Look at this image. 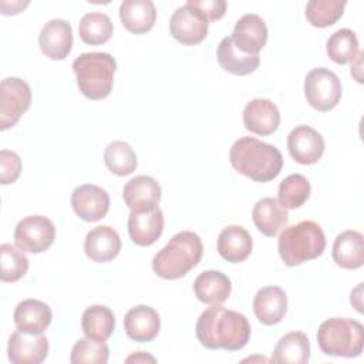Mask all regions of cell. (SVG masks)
<instances>
[{"label":"cell","mask_w":364,"mask_h":364,"mask_svg":"<svg viewBox=\"0 0 364 364\" xmlns=\"http://www.w3.org/2000/svg\"><path fill=\"white\" fill-rule=\"evenodd\" d=\"M119 18L128 31L144 34L154 27L156 10L151 0H124L119 6Z\"/></svg>","instance_id":"27"},{"label":"cell","mask_w":364,"mask_h":364,"mask_svg":"<svg viewBox=\"0 0 364 364\" xmlns=\"http://www.w3.org/2000/svg\"><path fill=\"white\" fill-rule=\"evenodd\" d=\"M245 128L256 135H270L280 124V112L277 107L266 98L250 100L243 109Z\"/></svg>","instance_id":"18"},{"label":"cell","mask_w":364,"mask_h":364,"mask_svg":"<svg viewBox=\"0 0 364 364\" xmlns=\"http://www.w3.org/2000/svg\"><path fill=\"white\" fill-rule=\"evenodd\" d=\"M115 327V316L107 307L101 304L90 306L84 310L81 317V328L85 337L105 341L111 337Z\"/></svg>","instance_id":"30"},{"label":"cell","mask_w":364,"mask_h":364,"mask_svg":"<svg viewBox=\"0 0 364 364\" xmlns=\"http://www.w3.org/2000/svg\"><path fill=\"white\" fill-rule=\"evenodd\" d=\"M230 38L242 53L259 54L267 41V26L260 16L245 14L236 21Z\"/></svg>","instance_id":"16"},{"label":"cell","mask_w":364,"mask_h":364,"mask_svg":"<svg viewBox=\"0 0 364 364\" xmlns=\"http://www.w3.org/2000/svg\"><path fill=\"white\" fill-rule=\"evenodd\" d=\"M51 318L53 314L50 306L36 299H26L20 301L13 314L16 327L21 331L33 334H43L50 326Z\"/></svg>","instance_id":"21"},{"label":"cell","mask_w":364,"mask_h":364,"mask_svg":"<svg viewBox=\"0 0 364 364\" xmlns=\"http://www.w3.org/2000/svg\"><path fill=\"white\" fill-rule=\"evenodd\" d=\"M71 206L82 220L97 222L109 210V195L97 185L84 183L73 191Z\"/></svg>","instance_id":"14"},{"label":"cell","mask_w":364,"mask_h":364,"mask_svg":"<svg viewBox=\"0 0 364 364\" xmlns=\"http://www.w3.org/2000/svg\"><path fill=\"white\" fill-rule=\"evenodd\" d=\"M164 232V213L158 205L134 209L128 216V235L138 246L154 245Z\"/></svg>","instance_id":"11"},{"label":"cell","mask_w":364,"mask_h":364,"mask_svg":"<svg viewBox=\"0 0 364 364\" xmlns=\"http://www.w3.org/2000/svg\"><path fill=\"white\" fill-rule=\"evenodd\" d=\"M252 219L260 233L273 237L283 228L287 226L289 213L287 209L283 208L277 199L262 198L253 206Z\"/></svg>","instance_id":"22"},{"label":"cell","mask_w":364,"mask_h":364,"mask_svg":"<svg viewBox=\"0 0 364 364\" xmlns=\"http://www.w3.org/2000/svg\"><path fill=\"white\" fill-rule=\"evenodd\" d=\"M77 85L88 100H102L111 94L115 58L108 53H82L73 61Z\"/></svg>","instance_id":"5"},{"label":"cell","mask_w":364,"mask_h":364,"mask_svg":"<svg viewBox=\"0 0 364 364\" xmlns=\"http://www.w3.org/2000/svg\"><path fill=\"white\" fill-rule=\"evenodd\" d=\"M31 88L18 77H7L0 84V129L14 127L30 108Z\"/></svg>","instance_id":"8"},{"label":"cell","mask_w":364,"mask_h":364,"mask_svg":"<svg viewBox=\"0 0 364 364\" xmlns=\"http://www.w3.org/2000/svg\"><path fill=\"white\" fill-rule=\"evenodd\" d=\"M104 162L109 172L118 176H127L136 169V154L129 144L124 141H112L104 151Z\"/></svg>","instance_id":"32"},{"label":"cell","mask_w":364,"mask_h":364,"mask_svg":"<svg viewBox=\"0 0 364 364\" xmlns=\"http://www.w3.org/2000/svg\"><path fill=\"white\" fill-rule=\"evenodd\" d=\"M304 95L314 109L327 112L341 98V82L331 70L326 67L313 68L304 78Z\"/></svg>","instance_id":"7"},{"label":"cell","mask_w":364,"mask_h":364,"mask_svg":"<svg viewBox=\"0 0 364 364\" xmlns=\"http://www.w3.org/2000/svg\"><path fill=\"white\" fill-rule=\"evenodd\" d=\"M287 148L290 156L296 162L311 165L321 158L326 144L321 134L314 128L309 125H297L287 135Z\"/></svg>","instance_id":"13"},{"label":"cell","mask_w":364,"mask_h":364,"mask_svg":"<svg viewBox=\"0 0 364 364\" xmlns=\"http://www.w3.org/2000/svg\"><path fill=\"white\" fill-rule=\"evenodd\" d=\"M317 344L326 355L358 357L364 346V327L353 318H327L317 330Z\"/></svg>","instance_id":"6"},{"label":"cell","mask_w":364,"mask_h":364,"mask_svg":"<svg viewBox=\"0 0 364 364\" xmlns=\"http://www.w3.org/2000/svg\"><path fill=\"white\" fill-rule=\"evenodd\" d=\"M327 55L337 64L353 63L358 55V38L350 28H340L333 33L326 44Z\"/></svg>","instance_id":"33"},{"label":"cell","mask_w":364,"mask_h":364,"mask_svg":"<svg viewBox=\"0 0 364 364\" xmlns=\"http://www.w3.org/2000/svg\"><path fill=\"white\" fill-rule=\"evenodd\" d=\"M229 161L235 171L256 182L274 179L283 168L282 152L253 136L236 139L230 146Z\"/></svg>","instance_id":"2"},{"label":"cell","mask_w":364,"mask_h":364,"mask_svg":"<svg viewBox=\"0 0 364 364\" xmlns=\"http://www.w3.org/2000/svg\"><path fill=\"white\" fill-rule=\"evenodd\" d=\"M310 182L301 173H291L279 185V203L286 209H296L303 206L310 196Z\"/></svg>","instance_id":"34"},{"label":"cell","mask_w":364,"mask_h":364,"mask_svg":"<svg viewBox=\"0 0 364 364\" xmlns=\"http://www.w3.org/2000/svg\"><path fill=\"white\" fill-rule=\"evenodd\" d=\"M121 250V239L118 232L108 226L101 225L91 229L84 240V252L88 259L97 263L111 262Z\"/></svg>","instance_id":"19"},{"label":"cell","mask_w":364,"mask_h":364,"mask_svg":"<svg viewBox=\"0 0 364 364\" xmlns=\"http://www.w3.org/2000/svg\"><path fill=\"white\" fill-rule=\"evenodd\" d=\"M125 334L139 343H148L156 338L161 330V318L155 309L139 304L129 309L124 317Z\"/></svg>","instance_id":"17"},{"label":"cell","mask_w":364,"mask_h":364,"mask_svg":"<svg viewBox=\"0 0 364 364\" xmlns=\"http://www.w3.org/2000/svg\"><path fill=\"white\" fill-rule=\"evenodd\" d=\"M0 279L4 283L20 280L28 270V259L24 252L10 243L0 246Z\"/></svg>","instance_id":"35"},{"label":"cell","mask_w":364,"mask_h":364,"mask_svg":"<svg viewBox=\"0 0 364 364\" xmlns=\"http://www.w3.org/2000/svg\"><path fill=\"white\" fill-rule=\"evenodd\" d=\"M54 239L55 228L53 222L41 215L23 218L14 229L16 246L23 252L41 253L53 245Z\"/></svg>","instance_id":"9"},{"label":"cell","mask_w":364,"mask_h":364,"mask_svg":"<svg viewBox=\"0 0 364 364\" xmlns=\"http://www.w3.org/2000/svg\"><path fill=\"white\" fill-rule=\"evenodd\" d=\"M80 38L90 46H98L108 41L114 33V26L111 18L98 11L87 13L81 17L78 23Z\"/></svg>","instance_id":"31"},{"label":"cell","mask_w":364,"mask_h":364,"mask_svg":"<svg viewBox=\"0 0 364 364\" xmlns=\"http://www.w3.org/2000/svg\"><path fill=\"white\" fill-rule=\"evenodd\" d=\"M344 7L341 0H311L306 4V18L314 27H328L343 16Z\"/></svg>","instance_id":"36"},{"label":"cell","mask_w":364,"mask_h":364,"mask_svg":"<svg viewBox=\"0 0 364 364\" xmlns=\"http://www.w3.org/2000/svg\"><path fill=\"white\" fill-rule=\"evenodd\" d=\"M21 172V159L14 151H0V182L3 185L17 181Z\"/></svg>","instance_id":"38"},{"label":"cell","mask_w":364,"mask_h":364,"mask_svg":"<svg viewBox=\"0 0 364 364\" xmlns=\"http://www.w3.org/2000/svg\"><path fill=\"white\" fill-rule=\"evenodd\" d=\"M148 361L155 363L156 360H155V357L149 355L145 351H136V353H134V354H131L129 357L125 358V363H148Z\"/></svg>","instance_id":"40"},{"label":"cell","mask_w":364,"mask_h":364,"mask_svg":"<svg viewBox=\"0 0 364 364\" xmlns=\"http://www.w3.org/2000/svg\"><path fill=\"white\" fill-rule=\"evenodd\" d=\"M38 46L46 57L64 60L73 48V30L70 23L64 18L47 21L38 34Z\"/></svg>","instance_id":"15"},{"label":"cell","mask_w":364,"mask_h":364,"mask_svg":"<svg viewBox=\"0 0 364 364\" xmlns=\"http://www.w3.org/2000/svg\"><path fill=\"white\" fill-rule=\"evenodd\" d=\"M252 236L243 226L230 225L219 233L218 252L226 262L239 263L246 260L252 253Z\"/></svg>","instance_id":"23"},{"label":"cell","mask_w":364,"mask_h":364,"mask_svg":"<svg viewBox=\"0 0 364 364\" xmlns=\"http://www.w3.org/2000/svg\"><path fill=\"white\" fill-rule=\"evenodd\" d=\"M216 57L219 65L235 75L252 74L260 64L259 54H246L236 48L230 37L222 38L218 46Z\"/></svg>","instance_id":"28"},{"label":"cell","mask_w":364,"mask_h":364,"mask_svg":"<svg viewBox=\"0 0 364 364\" xmlns=\"http://www.w3.org/2000/svg\"><path fill=\"white\" fill-rule=\"evenodd\" d=\"M324 249V232L314 220H301L293 226L284 228L277 242L279 255L289 267L321 256Z\"/></svg>","instance_id":"4"},{"label":"cell","mask_w":364,"mask_h":364,"mask_svg":"<svg viewBox=\"0 0 364 364\" xmlns=\"http://www.w3.org/2000/svg\"><path fill=\"white\" fill-rule=\"evenodd\" d=\"M333 260L343 269H358L364 263V237L360 232L348 229L337 235L333 243Z\"/></svg>","instance_id":"24"},{"label":"cell","mask_w":364,"mask_h":364,"mask_svg":"<svg viewBox=\"0 0 364 364\" xmlns=\"http://www.w3.org/2000/svg\"><path fill=\"white\" fill-rule=\"evenodd\" d=\"M193 291L198 300L205 304H222L232 291L230 279L219 270L202 272L193 282Z\"/></svg>","instance_id":"26"},{"label":"cell","mask_w":364,"mask_h":364,"mask_svg":"<svg viewBox=\"0 0 364 364\" xmlns=\"http://www.w3.org/2000/svg\"><path fill=\"white\" fill-rule=\"evenodd\" d=\"M188 3L198 9L208 18V21L219 20L226 11L225 0H188Z\"/></svg>","instance_id":"39"},{"label":"cell","mask_w":364,"mask_h":364,"mask_svg":"<svg viewBox=\"0 0 364 364\" xmlns=\"http://www.w3.org/2000/svg\"><path fill=\"white\" fill-rule=\"evenodd\" d=\"M161 193L159 183L148 175H138L128 181L122 188L124 202L131 210L158 205Z\"/></svg>","instance_id":"25"},{"label":"cell","mask_w":364,"mask_h":364,"mask_svg":"<svg viewBox=\"0 0 364 364\" xmlns=\"http://www.w3.org/2000/svg\"><path fill=\"white\" fill-rule=\"evenodd\" d=\"M7 354L13 364H40L48 355V340L43 334L17 328L9 338Z\"/></svg>","instance_id":"12"},{"label":"cell","mask_w":364,"mask_h":364,"mask_svg":"<svg viewBox=\"0 0 364 364\" xmlns=\"http://www.w3.org/2000/svg\"><path fill=\"white\" fill-rule=\"evenodd\" d=\"M109 348L105 341L92 338H80L71 348L70 361L73 364H105L108 361Z\"/></svg>","instance_id":"37"},{"label":"cell","mask_w":364,"mask_h":364,"mask_svg":"<svg viewBox=\"0 0 364 364\" xmlns=\"http://www.w3.org/2000/svg\"><path fill=\"white\" fill-rule=\"evenodd\" d=\"M195 333L198 341L209 350L239 351L250 338V323L239 311L212 304L198 317Z\"/></svg>","instance_id":"1"},{"label":"cell","mask_w":364,"mask_h":364,"mask_svg":"<svg viewBox=\"0 0 364 364\" xmlns=\"http://www.w3.org/2000/svg\"><path fill=\"white\" fill-rule=\"evenodd\" d=\"M202 253L200 237L195 232L182 230L154 256L152 270L165 280L179 279L200 262Z\"/></svg>","instance_id":"3"},{"label":"cell","mask_w":364,"mask_h":364,"mask_svg":"<svg viewBox=\"0 0 364 364\" xmlns=\"http://www.w3.org/2000/svg\"><path fill=\"white\" fill-rule=\"evenodd\" d=\"M208 18L188 1L178 7L169 20V31L183 46H193L205 40L208 34Z\"/></svg>","instance_id":"10"},{"label":"cell","mask_w":364,"mask_h":364,"mask_svg":"<svg viewBox=\"0 0 364 364\" xmlns=\"http://www.w3.org/2000/svg\"><path fill=\"white\" fill-rule=\"evenodd\" d=\"M256 318L266 326L277 324L287 311V296L279 286L262 287L253 299Z\"/></svg>","instance_id":"20"},{"label":"cell","mask_w":364,"mask_h":364,"mask_svg":"<svg viewBox=\"0 0 364 364\" xmlns=\"http://www.w3.org/2000/svg\"><path fill=\"white\" fill-rule=\"evenodd\" d=\"M310 360V343L304 333L290 331L276 344L272 361L289 364H306Z\"/></svg>","instance_id":"29"}]
</instances>
